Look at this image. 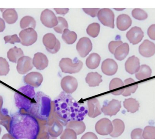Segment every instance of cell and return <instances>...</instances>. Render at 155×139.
I'll return each mask as SVG.
<instances>
[{"label":"cell","instance_id":"cell-56","mask_svg":"<svg viewBox=\"0 0 155 139\" xmlns=\"http://www.w3.org/2000/svg\"><path fill=\"white\" fill-rule=\"evenodd\" d=\"M115 10H117V11H120V10H123L124 9H116V8H114Z\"/></svg>","mask_w":155,"mask_h":139},{"label":"cell","instance_id":"cell-3","mask_svg":"<svg viewBox=\"0 0 155 139\" xmlns=\"http://www.w3.org/2000/svg\"><path fill=\"white\" fill-rule=\"evenodd\" d=\"M51 99L41 93H37L28 113L41 120H48L51 111Z\"/></svg>","mask_w":155,"mask_h":139},{"label":"cell","instance_id":"cell-16","mask_svg":"<svg viewBox=\"0 0 155 139\" xmlns=\"http://www.w3.org/2000/svg\"><path fill=\"white\" fill-rule=\"evenodd\" d=\"M127 38L133 45L139 43L144 37V33L142 29L138 26L132 27L126 34Z\"/></svg>","mask_w":155,"mask_h":139},{"label":"cell","instance_id":"cell-49","mask_svg":"<svg viewBox=\"0 0 155 139\" xmlns=\"http://www.w3.org/2000/svg\"><path fill=\"white\" fill-rule=\"evenodd\" d=\"M81 139H98V138L94 133L88 132L83 135Z\"/></svg>","mask_w":155,"mask_h":139},{"label":"cell","instance_id":"cell-38","mask_svg":"<svg viewBox=\"0 0 155 139\" xmlns=\"http://www.w3.org/2000/svg\"><path fill=\"white\" fill-rule=\"evenodd\" d=\"M132 14L133 17L135 19L140 21L145 20L148 17L147 13L143 9L140 8L134 9L132 11Z\"/></svg>","mask_w":155,"mask_h":139},{"label":"cell","instance_id":"cell-54","mask_svg":"<svg viewBox=\"0 0 155 139\" xmlns=\"http://www.w3.org/2000/svg\"><path fill=\"white\" fill-rule=\"evenodd\" d=\"M2 139H16L13 136H12L11 134L8 133L5 134L3 136Z\"/></svg>","mask_w":155,"mask_h":139},{"label":"cell","instance_id":"cell-45","mask_svg":"<svg viewBox=\"0 0 155 139\" xmlns=\"http://www.w3.org/2000/svg\"><path fill=\"white\" fill-rule=\"evenodd\" d=\"M123 43L122 41H111L108 45V49L110 53L112 54H114L118 47L122 45Z\"/></svg>","mask_w":155,"mask_h":139},{"label":"cell","instance_id":"cell-50","mask_svg":"<svg viewBox=\"0 0 155 139\" xmlns=\"http://www.w3.org/2000/svg\"><path fill=\"white\" fill-rule=\"evenodd\" d=\"M58 14L65 15L69 12V8H54Z\"/></svg>","mask_w":155,"mask_h":139},{"label":"cell","instance_id":"cell-11","mask_svg":"<svg viewBox=\"0 0 155 139\" xmlns=\"http://www.w3.org/2000/svg\"><path fill=\"white\" fill-rule=\"evenodd\" d=\"M95 129L97 133L99 135L107 136L113 132V124L108 119H102L97 122Z\"/></svg>","mask_w":155,"mask_h":139},{"label":"cell","instance_id":"cell-6","mask_svg":"<svg viewBox=\"0 0 155 139\" xmlns=\"http://www.w3.org/2000/svg\"><path fill=\"white\" fill-rule=\"evenodd\" d=\"M82 61L78 60L73 63L70 58H63L60 62L59 66L63 73L67 74H75L78 73L83 67Z\"/></svg>","mask_w":155,"mask_h":139},{"label":"cell","instance_id":"cell-22","mask_svg":"<svg viewBox=\"0 0 155 139\" xmlns=\"http://www.w3.org/2000/svg\"><path fill=\"white\" fill-rule=\"evenodd\" d=\"M33 64L38 70H42L47 67L49 60L46 56L41 53H37L34 55L33 58Z\"/></svg>","mask_w":155,"mask_h":139},{"label":"cell","instance_id":"cell-55","mask_svg":"<svg viewBox=\"0 0 155 139\" xmlns=\"http://www.w3.org/2000/svg\"><path fill=\"white\" fill-rule=\"evenodd\" d=\"M3 104V100L2 97L0 96V111L2 109V107Z\"/></svg>","mask_w":155,"mask_h":139},{"label":"cell","instance_id":"cell-41","mask_svg":"<svg viewBox=\"0 0 155 139\" xmlns=\"http://www.w3.org/2000/svg\"><path fill=\"white\" fill-rule=\"evenodd\" d=\"M77 134L71 129L66 128L64 130L61 137V139H77Z\"/></svg>","mask_w":155,"mask_h":139},{"label":"cell","instance_id":"cell-51","mask_svg":"<svg viewBox=\"0 0 155 139\" xmlns=\"http://www.w3.org/2000/svg\"><path fill=\"white\" fill-rule=\"evenodd\" d=\"M5 21L0 17V32H2L5 29Z\"/></svg>","mask_w":155,"mask_h":139},{"label":"cell","instance_id":"cell-5","mask_svg":"<svg viewBox=\"0 0 155 139\" xmlns=\"http://www.w3.org/2000/svg\"><path fill=\"white\" fill-rule=\"evenodd\" d=\"M47 131L52 137H59L63 131V127L59 120L57 118L54 111V103L51 102V111L50 116L47 120Z\"/></svg>","mask_w":155,"mask_h":139},{"label":"cell","instance_id":"cell-42","mask_svg":"<svg viewBox=\"0 0 155 139\" xmlns=\"http://www.w3.org/2000/svg\"><path fill=\"white\" fill-rule=\"evenodd\" d=\"M124 86V84L122 80L119 78L112 79L109 84V90H113L121 88Z\"/></svg>","mask_w":155,"mask_h":139},{"label":"cell","instance_id":"cell-40","mask_svg":"<svg viewBox=\"0 0 155 139\" xmlns=\"http://www.w3.org/2000/svg\"><path fill=\"white\" fill-rule=\"evenodd\" d=\"M10 71L9 64L5 58L0 57V75L5 76Z\"/></svg>","mask_w":155,"mask_h":139},{"label":"cell","instance_id":"cell-59","mask_svg":"<svg viewBox=\"0 0 155 139\" xmlns=\"http://www.w3.org/2000/svg\"></svg>","mask_w":155,"mask_h":139},{"label":"cell","instance_id":"cell-33","mask_svg":"<svg viewBox=\"0 0 155 139\" xmlns=\"http://www.w3.org/2000/svg\"><path fill=\"white\" fill-rule=\"evenodd\" d=\"M124 106L127 112L132 113H134L138 111L140 107L139 102L136 99L132 98L125 99Z\"/></svg>","mask_w":155,"mask_h":139},{"label":"cell","instance_id":"cell-43","mask_svg":"<svg viewBox=\"0 0 155 139\" xmlns=\"http://www.w3.org/2000/svg\"><path fill=\"white\" fill-rule=\"evenodd\" d=\"M5 43H10L14 44L15 43H21L20 38L18 37L17 34L13 35L6 36L4 37Z\"/></svg>","mask_w":155,"mask_h":139},{"label":"cell","instance_id":"cell-24","mask_svg":"<svg viewBox=\"0 0 155 139\" xmlns=\"http://www.w3.org/2000/svg\"><path fill=\"white\" fill-rule=\"evenodd\" d=\"M113 126V131L110 136L113 137H120L124 131L125 125L124 121L120 119H116L112 121Z\"/></svg>","mask_w":155,"mask_h":139},{"label":"cell","instance_id":"cell-20","mask_svg":"<svg viewBox=\"0 0 155 139\" xmlns=\"http://www.w3.org/2000/svg\"><path fill=\"white\" fill-rule=\"evenodd\" d=\"M139 52L144 57H151L155 54V44L147 39L145 40L139 47Z\"/></svg>","mask_w":155,"mask_h":139},{"label":"cell","instance_id":"cell-58","mask_svg":"<svg viewBox=\"0 0 155 139\" xmlns=\"http://www.w3.org/2000/svg\"><path fill=\"white\" fill-rule=\"evenodd\" d=\"M1 132H2V128H1V127H0V135H1Z\"/></svg>","mask_w":155,"mask_h":139},{"label":"cell","instance_id":"cell-12","mask_svg":"<svg viewBox=\"0 0 155 139\" xmlns=\"http://www.w3.org/2000/svg\"><path fill=\"white\" fill-rule=\"evenodd\" d=\"M93 45L91 40L88 37L80 38L76 45V49L79 55L82 57H85L91 52Z\"/></svg>","mask_w":155,"mask_h":139},{"label":"cell","instance_id":"cell-18","mask_svg":"<svg viewBox=\"0 0 155 139\" xmlns=\"http://www.w3.org/2000/svg\"><path fill=\"white\" fill-rule=\"evenodd\" d=\"M88 107L87 115L92 118L96 117L102 114V109L99 101L96 98L89 99L87 101Z\"/></svg>","mask_w":155,"mask_h":139},{"label":"cell","instance_id":"cell-10","mask_svg":"<svg viewBox=\"0 0 155 139\" xmlns=\"http://www.w3.org/2000/svg\"><path fill=\"white\" fill-rule=\"evenodd\" d=\"M41 21L45 26L49 28L54 27L58 23L57 17L54 13L48 9H45L42 12Z\"/></svg>","mask_w":155,"mask_h":139},{"label":"cell","instance_id":"cell-2","mask_svg":"<svg viewBox=\"0 0 155 139\" xmlns=\"http://www.w3.org/2000/svg\"><path fill=\"white\" fill-rule=\"evenodd\" d=\"M40 130L38 120L25 110H20L12 117L9 133L16 139H36Z\"/></svg>","mask_w":155,"mask_h":139},{"label":"cell","instance_id":"cell-23","mask_svg":"<svg viewBox=\"0 0 155 139\" xmlns=\"http://www.w3.org/2000/svg\"><path fill=\"white\" fill-rule=\"evenodd\" d=\"M132 23L131 18L127 14L120 15L117 19V26L120 31H124L128 29Z\"/></svg>","mask_w":155,"mask_h":139},{"label":"cell","instance_id":"cell-35","mask_svg":"<svg viewBox=\"0 0 155 139\" xmlns=\"http://www.w3.org/2000/svg\"><path fill=\"white\" fill-rule=\"evenodd\" d=\"M62 38L68 44H72L77 40V35L73 31H71L68 29H64Z\"/></svg>","mask_w":155,"mask_h":139},{"label":"cell","instance_id":"cell-27","mask_svg":"<svg viewBox=\"0 0 155 139\" xmlns=\"http://www.w3.org/2000/svg\"><path fill=\"white\" fill-rule=\"evenodd\" d=\"M2 17L6 23L9 24L15 23L18 19V14L14 8L6 9L2 13Z\"/></svg>","mask_w":155,"mask_h":139},{"label":"cell","instance_id":"cell-37","mask_svg":"<svg viewBox=\"0 0 155 139\" xmlns=\"http://www.w3.org/2000/svg\"><path fill=\"white\" fill-rule=\"evenodd\" d=\"M57 19L58 21V25L54 27V29L56 33H63L64 29H68L69 26L68 22L65 20V18L61 16L57 17Z\"/></svg>","mask_w":155,"mask_h":139},{"label":"cell","instance_id":"cell-25","mask_svg":"<svg viewBox=\"0 0 155 139\" xmlns=\"http://www.w3.org/2000/svg\"><path fill=\"white\" fill-rule=\"evenodd\" d=\"M129 52V45L127 43H123L117 48L114 55L117 60L122 61L126 57Z\"/></svg>","mask_w":155,"mask_h":139},{"label":"cell","instance_id":"cell-36","mask_svg":"<svg viewBox=\"0 0 155 139\" xmlns=\"http://www.w3.org/2000/svg\"><path fill=\"white\" fill-rule=\"evenodd\" d=\"M100 26L97 23H93L88 25L87 28V33L93 38L96 37L100 32Z\"/></svg>","mask_w":155,"mask_h":139},{"label":"cell","instance_id":"cell-9","mask_svg":"<svg viewBox=\"0 0 155 139\" xmlns=\"http://www.w3.org/2000/svg\"><path fill=\"white\" fill-rule=\"evenodd\" d=\"M21 43L22 45L29 46L33 44L37 40V33L32 28L22 30L19 33Z\"/></svg>","mask_w":155,"mask_h":139},{"label":"cell","instance_id":"cell-32","mask_svg":"<svg viewBox=\"0 0 155 139\" xmlns=\"http://www.w3.org/2000/svg\"><path fill=\"white\" fill-rule=\"evenodd\" d=\"M24 56V53L21 48L14 47L11 48L7 52V57L9 61L12 63H17L18 59Z\"/></svg>","mask_w":155,"mask_h":139},{"label":"cell","instance_id":"cell-48","mask_svg":"<svg viewBox=\"0 0 155 139\" xmlns=\"http://www.w3.org/2000/svg\"><path fill=\"white\" fill-rule=\"evenodd\" d=\"M147 34L152 40H155V24L150 26L147 30Z\"/></svg>","mask_w":155,"mask_h":139},{"label":"cell","instance_id":"cell-14","mask_svg":"<svg viewBox=\"0 0 155 139\" xmlns=\"http://www.w3.org/2000/svg\"><path fill=\"white\" fill-rule=\"evenodd\" d=\"M16 67L17 72L21 75H25L33 68L32 59L28 56L22 57L18 59Z\"/></svg>","mask_w":155,"mask_h":139},{"label":"cell","instance_id":"cell-30","mask_svg":"<svg viewBox=\"0 0 155 139\" xmlns=\"http://www.w3.org/2000/svg\"><path fill=\"white\" fill-rule=\"evenodd\" d=\"M66 128L71 129L74 130L77 135H79L84 132L86 126L82 121H71L67 123Z\"/></svg>","mask_w":155,"mask_h":139},{"label":"cell","instance_id":"cell-1","mask_svg":"<svg viewBox=\"0 0 155 139\" xmlns=\"http://www.w3.org/2000/svg\"><path fill=\"white\" fill-rule=\"evenodd\" d=\"M53 101L54 113L64 126L70 121H82L87 114L86 107L76 102L69 95H61Z\"/></svg>","mask_w":155,"mask_h":139},{"label":"cell","instance_id":"cell-26","mask_svg":"<svg viewBox=\"0 0 155 139\" xmlns=\"http://www.w3.org/2000/svg\"><path fill=\"white\" fill-rule=\"evenodd\" d=\"M85 80L90 87L97 86L103 81L102 76L97 72L88 73L86 77Z\"/></svg>","mask_w":155,"mask_h":139},{"label":"cell","instance_id":"cell-46","mask_svg":"<svg viewBox=\"0 0 155 139\" xmlns=\"http://www.w3.org/2000/svg\"><path fill=\"white\" fill-rule=\"evenodd\" d=\"M143 130L142 129H135L131 132V138L132 139H144L143 138Z\"/></svg>","mask_w":155,"mask_h":139},{"label":"cell","instance_id":"cell-17","mask_svg":"<svg viewBox=\"0 0 155 139\" xmlns=\"http://www.w3.org/2000/svg\"><path fill=\"white\" fill-rule=\"evenodd\" d=\"M25 84L33 87H38L41 85L43 81L42 75L38 72H31L24 78Z\"/></svg>","mask_w":155,"mask_h":139},{"label":"cell","instance_id":"cell-13","mask_svg":"<svg viewBox=\"0 0 155 139\" xmlns=\"http://www.w3.org/2000/svg\"><path fill=\"white\" fill-rule=\"evenodd\" d=\"M121 101L113 99L107 103H105L102 108V112L105 116H112L117 115L121 108Z\"/></svg>","mask_w":155,"mask_h":139},{"label":"cell","instance_id":"cell-4","mask_svg":"<svg viewBox=\"0 0 155 139\" xmlns=\"http://www.w3.org/2000/svg\"><path fill=\"white\" fill-rule=\"evenodd\" d=\"M35 96V92L33 87L27 85L23 86L15 92L14 98L15 105L20 110L29 112Z\"/></svg>","mask_w":155,"mask_h":139},{"label":"cell","instance_id":"cell-34","mask_svg":"<svg viewBox=\"0 0 155 139\" xmlns=\"http://www.w3.org/2000/svg\"><path fill=\"white\" fill-rule=\"evenodd\" d=\"M20 26L23 29L32 28L35 29L36 26V21L34 18L32 16H24L21 19L20 22Z\"/></svg>","mask_w":155,"mask_h":139},{"label":"cell","instance_id":"cell-15","mask_svg":"<svg viewBox=\"0 0 155 139\" xmlns=\"http://www.w3.org/2000/svg\"><path fill=\"white\" fill-rule=\"evenodd\" d=\"M61 86L65 93L72 94L77 89L78 83L75 78L71 76H67L62 79Z\"/></svg>","mask_w":155,"mask_h":139},{"label":"cell","instance_id":"cell-7","mask_svg":"<svg viewBox=\"0 0 155 139\" xmlns=\"http://www.w3.org/2000/svg\"><path fill=\"white\" fill-rule=\"evenodd\" d=\"M43 43L46 50L51 54L57 53L61 48V43L53 34L49 33L44 36Z\"/></svg>","mask_w":155,"mask_h":139},{"label":"cell","instance_id":"cell-28","mask_svg":"<svg viewBox=\"0 0 155 139\" xmlns=\"http://www.w3.org/2000/svg\"><path fill=\"white\" fill-rule=\"evenodd\" d=\"M101 57L96 53H92L89 55L86 61V64L89 69H94L99 66Z\"/></svg>","mask_w":155,"mask_h":139},{"label":"cell","instance_id":"cell-53","mask_svg":"<svg viewBox=\"0 0 155 139\" xmlns=\"http://www.w3.org/2000/svg\"><path fill=\"white\" fill-rule=\"evenodd\" d=\"M124 88L122 89H120V90H117V91H114V92H112L111 94L113 95H114V96H119V95H122L123 93H124Z\"/></svg>","mask_w":155,"mask_h":139},{"label":"cell","instance_id":"cell-31","mask_svg":"<svg viewBox=\"0 0 155 139\" xmlns=\"http://www.w3.org/2000/svg\"><path fill=\"white\" fill-rule=\"evenodd\" d=\"M152 73V69L149 66L143 64L140 66L138 72L135 74V76L138 80H143L150 78Z\"/></svg>","mask_w":155,"mask_h":139},{"label":"cell","instance_id":"cell-57","mask_svg":"<svg viewBox=\"0 0 155 139\" xmlns=\"http://www.w3.org/2000/svg\"><path fill=\"white\" fill-rule=\"evenodd\" d=\"M49 139H57L55 138L52 137H50V138Z\"/></svg>","mask_w":155,"mask_h":139},{"label":"cell","instance_id":"cell-8","mask_svg":"<svg viewBox=\"0 0 155 139\" xmlns=\"http://www.w3.org/2000/svg\"><path fill=\"white\" fill-rule=\"evenodd\" d=\"M98 20L105 26L114 28V14L109 8L100 9L97 13Z\"/></svg>","mask_w":155,"mask_h":139},{"label":"cell","instance_id":"cell-19","mask_svg":"<svg viewBox=\"0 0 155 139\" xmlns=\"http://www.w3.org/2000/svg\"><path fill=\"white\" fill-rule=\"evenodd\" d=\"M101 69L104 75L108 76L114 75L117 72L118 65L114 59L107 58L103 61Z\"/></svg>","mask_w":155,"mask_h":139},{"label":"cell","instance_id":"cell-39","mask_svg":"<svg viewBox=\"0 0 155 139\" xmlns=\"http://www.w3.org/2000/svg\"><path fill=\"white\" fill-rule=\"evenodd\" d=\"M143 137L144 139H155V127H145L143 131Z\"/></svg>","mask_w":155,"mask_h":139},{"label":"cell","instance_id":"cell-29","mask_svg":"<svg viewBox=\"0 0 155 139\" xmlns=\"http://www.w3.org/2000/svg\"><path fill=\"white\" fill-rule=\"evenodd\" d=\"M12 117L8 115V110L6 109H2L0 111V125L5 127L8 132L11 129Z\"/></svg>","mask_w":155,"mask_h":139},{"label":"cell","instance_id":"cell-52","mask_svg":"<svg viewBox=\"0 0 155 139\" xmlns=\"http://www.w3.org/2000/svg\"><path fill=\"white\" fill-rule=\"evenodd\" d=\"M135 81L133 78H129L125 80L124 82V85H129V84H134V83H135Z\"/></svg>","mask_w":155,"mask_h":139},{"label":"cell","instance_id":"cell-21","mask_svg":"<svg viewBox=\"0 0 155 139\" xmlns=\"http://www.w3.org/2000/svg\"><path fill=\"white\" fill-rule=\"evenodd\" d=\"M125 66L126 71L127 73L130 75H134L137 73L140 68V60L135 56H132L127 60Z\"/></svg>","mask_w":155,"mask_h":139},{"label":"cell","instance_id":"cell-47","mask_svg":"<svg viewBox=\"0 0 155 139\" xmlns=\"http://www.w3.org/2000/svg\"><path fill=\"white\" fill-rule=\"evenodd\" d=\"M85 13L92 17H95L97 16L98 11L100 10L99 8H83Z\"/></svg>","mask_w":155,"mask_h":139},{"label":"cell","instance_id":"cell-44","mask_svg":"<svg viewBox=\"0 0 155 139\" xmlns=\"http://www.w3.org/2000/svg\"><path fill=\"white\" fill-rule=\"evenodd\" d=\"M137 88H138V85L137 84L129 86L124 88V91L122 95L125 97L130 96L132 93H134L136 92Z\"/></svg>","mask_w":155,"mask_h":139}]
</instances>
